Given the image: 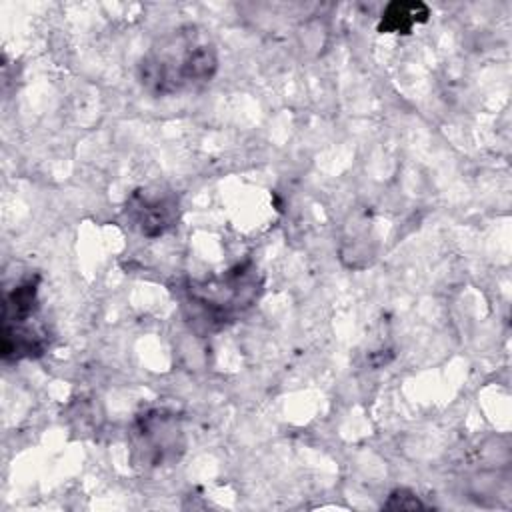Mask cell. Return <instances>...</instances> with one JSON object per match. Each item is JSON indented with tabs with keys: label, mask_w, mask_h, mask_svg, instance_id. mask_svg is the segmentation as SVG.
<instances>
[{
	"label": "cell",
	"mask_w": 512,
	"mask_h": 512,
	"mask_svg": "<svg viewBox=\"0 0 512 512\" xmlns=\"http://www.w3.org/2000/svg\"><path fill=\"white\" fill-rule=\"evenodd\" d=\"M218 72V50L206 30L184 24L168 30L142 54L136 78L156 98L202 90Z\"/></svg>",
	"instance_id": "1"
},
{
	"label": "cell",
	"mask_w": 512,
	"mask_h": 512,
	"mask_svg": "<svg viewBox=\"0 0 512 512\" xmlns=\"http://www.w3.org/2000/svg\"><path fill=\"white\" fill-rule=\"evenodd\" d=\"M262 280L252 262L238 264L220 276L186 284L190 318L208 330L222 328L244 314L258 298Z\"/></svg>",
	"instance_id": "2"
},
{
	"label": "cell",
	"mask_w": 512,
	"mask_h": 512,
	"mask_svg": "<svg viewBox=\"0 0 512 512\" xmlns=\"http://www.w3.org/2000/svg\"><path fill=\"white\" fill-rule=\"evenodd\" d=\"M130 444L134 458L144 466L156 468L178 462L186 448L178 414L164 408L142 412L130 430Z\"/></svg>",
	"instance_id": "3"
},
{
	"label": "cell",
	"mask_w": 512,
	"mask_h": 512,
	"mask_svg": "<svg viewBox=\"0 0 512 512\" xmlns=\"http://www.w3.org/2000/svg\"><path fill=\"white\" fill-rule=\"evenodd\" d=\"M128 224L146 238H158L170 232L180 218V202L172 190L138 188L124 206Z\"/></svg>",
	"instance_id": "4"
},
{
	"label": "cell",
	"mask_w": 512,
	"mask_h": 512,
	"mask_svg": "<svg viewBox=\"0 0 512 512\" xmlns=\"http://www.w3.org/2000/svg\"><path fill=\"white\" fill-rule=\"evenodd\" d=\"M430 8L420 0H394L380 14L376 30L380 34H410L414 26L428 22Z\"/></svg>",
	"instance_id": "5"
},
{
	"label": "cell",
	"mask_w": 512,
	"mask_h": 512,
	"mask_svg": "<svg viewBox=\"0 0 512 512\" xmlns=\"http://www.w3.org/2000/svg\"><path fill=\"white\" fill-rule=\"evenodd\" d=\"M384 508H392V510H416V508H424V504L418 500V496L406 488L394 490L390 494V498L386 500Z\"/></svg>",
	"instance_id": "6"
}]
</instances>
